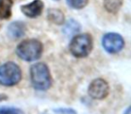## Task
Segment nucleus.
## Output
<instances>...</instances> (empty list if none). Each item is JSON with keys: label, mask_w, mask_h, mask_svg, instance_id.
I'll use <instances>...</instances> for the list:
<instances>
[{"label": "nucleus", "mask_w": 131, "mask_h": 114, "mask_svg": "<svg viewBox=\"0 0 131 114\" xmlns=\"http://www.w3.org/2000/svg\"><path fill=\"white\" fill-rule=\"evenodd\" d=\"M31 81L33 87L37 90L45 91L51 87L52 78L48 66L43 62L33 64L30 69Z\"/></svg>", "instance_id": "f257e3e1"}, {"label": "nucleus", "mask_w": 131, "mask_h": 114, "mask_svg": "<svg viewBox=\"0 0 131 114\" xmlns=\"http://www.w3.org/2000/svg\"><path fill=\"white\" fill-rule=\"evenodd\" d=\"M43 46L37 39H26L16 47V54L20 59L26 62L36 61L41 56Z\"/></svg>", "instance_id": "f03ea898"}, {"label": "nucleus", "mask_w": 131, "mask_h": 114, "mask_svg": "<svg viewBox=\"0 0 131 114\" xmlns=\"http://www.w3.org/2000/svg\"><path fill=\"white\" fill-rule=\"evenodd\" d=\"M72 55L77 58H84L93 50V38L89 34H79L72 38L69 45Z\"/></svg>", "instance_id": "7ed1b4c3"}, {"label": "nucleus", "mask_w": 131, "mask_h": 114, "mask_svg": "<svg viewBox=\"0 0 131 114\" xmlns=\"http://www.w3.org/2000/svg\"><path fill=\"white\" fill-rule=\"evenodd\" d=\"M22 71L16 63L8 62L0 67V84L5 87H13L20 82Z\"/></svg>", "instance_id": "20e7f679"}, {"label": "nucleus", "mask_w": 131, "mask_h": 114, "mask_svg": "<svg viewBox=\"0 0 131 114\" xmlns=\"http://www.w3.org/2000/svg\"><path fill=\"white\" fill-rule=\"evenodd\" d=\"M124 39L118 33H107L102 38V46L106 52L110 54H116L124 47Z\"/></svg>", "instance_id": "39448f33"}, {"label": "nucleus", "mask_w": 131, "mask_h": 114, "mask_svg": "<svg viewBox=\"0 0 131 114\" xmlns=\"http://www.w3.org/2000/svg\"><path fill=\"white\" fill-rule=\"evenodd\" d=\"M109 84L102 78H95L88 87V94L93 99L102 100L109 95Z\"/></svg>", "instance_id": "423d86ee"}, {"label": "nucleus", "mask_w": 131, "mask_h": 114, "mask_svg": "<svg viewBox=\"0 0 131 114\" xmlns=\"http://www.w3.org/2000/svg\"><path fill=\"white\" fill-rule=\"evenodd\" d=\"M44 4L41 0H33L30 4L21 6V11L29 18H36L42 13Z\"/></svg>", "instance_id": "0eeeda50"}, {"label": "nucleus", "mask_w": 131, "mask_h": 114, "mask_svg": "<svg viewBox=\"0 0 131 114\" xmlns=\"http://www.w3.org/2000/svg\"><path fill=\"white\" fill-rule=\"evenodd\" d=\"M26 26L22 22H14L8 26L7 32L12 38H20L25 34Z\"/></svg>", "instance_id": "6e6552de"}, {"label": "nucleus", "mask_w": 131, "mask_h": 114, "mask_svg": "<svg viewBox=\"0 0 131 114\" xmlns=\"http://www.w3.org/2000/svg\"><path fill=\"white\" fill-rule=\"evenodd\" d=\"M122 5H123V0H104L103 1V6L105 10L111 14L118 13Z\"/></svg>", "instance_id": "1a4fd4ad"}, {"label": "nucleus", "mask_w": 131, "mask_h": 114, "mask_svg": "<svg viewBox=\"0 0 131 114\" xmlns=\"http://www.w3.org/2000/svg\"><path fill=\"white\" fill-rule=\"evenodd\" d=\"M13 0H0V19H9L12 14Z\"/></svg>", "instance_id": "9d476101"}, {"label": "nucleus", "mask_w": 131, "mask_h": 114, "mask_svg": "<svg viewBox=\"0 0 131 114\" xmlns=\"http://www.w3.org/2000/svg\"><path fill=\"white\" fill-rule=\"evenodd\" d=\"M48 19L49 22L57 25H61L65 22V16L63 13L58 9H49L48 12Z\"/></svg>", "instance_id": "9b49d317"}, {"label": "nucleus", "mask_w": 131, "mask_h": 114, "mask_svg": "<svg viewBox=\"0 0 131 114\" xmlns=\"http://www.w3.org/2000/svg\"><path fill=\"white\" fill-rule=\"evenodd\" d=\"M80 30V25L74 20H69L64 28V32L68 35H74Z\"/></svg>", "instance_id": "f8f14e48"}, {"label": "nucleus", "mask_w": 131, "mask_h": 114, "mask_svg": "<svg viewBox=\"0 0 131 114\" xmlns=\"http://www.w3.org/2000/svg\"><path fill=\"white\" fill-rule=\"evenodd\" d=\"M89 0H67V3L71 8L82 9L88 4Z\"/></svg>", "instance_id": "ddd939ff"}, {"label": "nucleus", "mask_w": 131, "mask_h": 114, "mask_svg": "<svg viewBox=\"0 0 131 114\" xmlns=\"http://www.w3.org/2000/svg\"><path fill=\"white\" fill-rule=\"evenodd\" d=\"M0 114H23V112L16 108H2L0 109Z\"/></svg>", "instance_id": "4468645a"}, {"label": "nucleus", "mask_w": 131, "mask_h": 114, "mask_svg": "<svg viewBox=\"0 0 131 114\" xmlns=\"http://www.w3.org/2000/svg\"><path fill=\"white\" fill-rule=\"evenodd\" d=\"M129 113H130V109H127V112H126V113L125 114H129Z\"/></svg>", "instance_id": "2eb2a0df"}, {"label": "nucleus", "mask_w": 131, "mask_h": 114, "mask_svg": "<svg viewBox=\"0 0 131 114\" xmlns=\"http://www.w3.org/2000/svg\"><path fill=\"white\" fill-rule=\"evenodd\" d=\"M56 1H58V0H56Z\"/></svg>", "instance_id": "dca6fc26"}]
</instances>
